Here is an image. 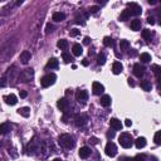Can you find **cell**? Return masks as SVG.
Instances as JSON below:
<instances>
[{
	"instance_id": "cell-36",
	"label": "cell",
	"mask_w": 161,
	"mask_h": 161,
	"mask_svg": "<svg viewBox=\"0 0 161 161\" xmlns=\"http://www.w3.org/2000/svg\"><path fill=\"white\" fill-rule=\"evenodd\" d=\"M86 18H87V15L85 14V15H82V17H77L74 21H76L77 24H85V19H86Z\"/></svg>"
},
{
	"instance_id": "cell-27",
	"label": "cell",
	"mask_w": 161,
	"mask_h": 161,
	"mask_svg": "<svg viewBox=\"0 0 161 161\" xmlns=\"http://www.w3.org/2000/svg\"><path fill=\"white\" fill-rule=\"evenodd\" d=\"M141 87L144 88V91H151L152 86L149 80H141Z\"/></svg>"
},
{
	"instance_id": "cell-44",
	"label": "cell",
	"mask_w": 161,
	"mask_h": 161,
	"mask_svg": "<svg viewBox=\"0 0 161 161\" xmlns=\"http://www.w3.org/2000/svg\"><path fill=\"white\" fill-rule=\"evenodd\" d=\"M89 142H91V144H93V145H97L98 144V138L97 137H91L89 138Z\"/></svg>"
},
{
	"instance_id": "cell-39",
	"label": "cell",
	"mask_w": 161,
	"mask_h": 161,
	"mask_svg": "<svg viewBox=\"0 0 161 161\" xmlns=\"http://www.w3.org/2000/svg\"><path fill=\"white\" fill-rule=\"evenodd\" d=\"M8 86V80H6L5 77H1L0 78V87H6Z\"/></svg>"
},
{
	"instance_id": "cell-49",
	"label": "cell",
	"mask_w": 161,
	"mask_h": 161,
	"mask_svg": "<svg viewBox=\"0 0 161 161\" xmlns=\"http://www.w3.org/2000/svg\"><path fill=\"white\" fill-rule=\"evenodd\" d=\"M107 137H108V138H113V137H115V132H113V131H112V132L109 131V132L107 133Z\"/></svg>"
},
{
	"instance_id": "cell-1",
	"label": "cell",
	"mask_w": 161,
	"mask_h": 161,
	"mask_svg": "<svg viewBox=\"0 0 161 161\" xmlns=\"http://www.w3.org/2000/svg\"><path fill=\"white\" fill-rule=\"evenodd\" d=\"M58 144H59L64 149H73L76 145V141L71 135L68 133H64V135H61L59 136V140H58Z\"/></svg>"
},
{
	"instance_id": "cell-53",
	"label": "cell",
	"mask_w": 161,
	"mask_h": 161,
	"mask_svg": "<svg viewBox=\"0 0 161 161\" xmlns=\"http://www.w3.org/2000/svg\"><path fill=\"white\" fill-rule=\"evenodd\" d=\"M53 161H62V160H61V159H54Z\"/></svg>"
},
{
	"instance_id": "cell-19",
	"label": "cell",
	"mask_w": 161,
	"mask_h": 161,
	"mask_svg": "<svg viewBox=\"0 0 161 161\" xmlns=\"http://www.w3.org/2000/svg\"><path fill=\"white\" fill-rule=\"evenodd\" d=\"M101 105L103 106V107H108V106H111V102H112V100H111V97L108 96V94H105V96H102L101 97Z\"/></svg>"
},
{
	"instance_id": "cell-52",
	"label": "cell",
	"mask_w": 161,
	"mask_h": 161,
	"mask_svg": "<svg viewBox=\"0 0 161 161\" xmlns=\"http://www.w3.org/2000/svg\"><path fill=\"white\" fill-rule=\"evenodd\" d=\"M123 161H132V159H129V157H126V159L123 160Z\"/></svg>"
},
{
	"instance_id": "cell-11",
	"label": "cell",
	"mask_w": 161,
	"mask_h": 161,
	"mask_svg": "<svg viewBox=\"0 0 161 161\" xmlns=\"http://www.w3.org/2000/svg\"><path fill=\"white\" fill-rule=\"evenodd\" d=\"M133 74L136 77H138V78H141V77L145 74V68L142 67L140 63H136L133 65Z\"/></svg>"
},
{
	"instance_id": "cell-35",
	"label": "cell",
	"mask_w": 161,
	"mask_h": 161,
	"mask_svg": "<svg viewBox=\"0 0 161 161\" xmlns=\"http://www.w3.org/2000/svg\"><path fill=\"white\" fill-rule=\"evenodd\" d=\"M130 17H131V15H130V13L127 12V9H125V10L122 12V14H121V20H127Z\"/></svg>"
},
{
	"instance_id": "cell-23",
	"label": "cell",
	"mask_w": 161,
	"mask_h": 161,
	"mask_svg": "<svg viewBox=\"0 0 161 161\" xmlns=\"http://www.w3.org/2000/svg\"><path fill=\"white\" fill-rule=\"evenodd\" d=\"M58 61L56 59V58H52V59H49L48 61V63H47V68H50V69H56V68H58Z\"/></svg>"
},
{
	"instance_id": "cell-9",
	"label": "cell",
	"mask_w": 161,
	"mask_h": 161,
	"mask_svg": "<svg viewBox=\"0 0 161 161\" xmlns=\"http://www.w3.org/2000/svg\"><path fill=\"white\" fill-rule=\"evenodd\" d=\"M76 98H77V101L79 102V103H86L87 100H88V92L85 89H82V91H78L76 94Z\"/></svg>"
},
{
	"instance_id": "cell-43",
	"label": "cell",
	"mask_w": 161,
	"mask_h": 161,
	"mask_svg": "<svg viewBox=\"0 0 161 161\" xmlns=\"http://www.w3.org/2000/svg\"><path fill=\"white\" fill-rule=\"evenodd\" d=\"M152 69H153V73H155V74L157 76V77H159V72H160V67H159V65H152Z\"/></svg>"
},
{
	"instance_id": "cell-32",
	"label": "cell",
	"mask_w": 161,
	"mask_h": 161,
	"mask_svg": "<svg viewBox=\"0 0 161 161\" xmlns=\"http://www.w3.org/2000/svg\"><path fill=\"white\" fill-rule=\"evenodd\" d=\"M113 39L112 38H109V36H105V39H103V44L106 47H112L113 45Z\"/></svg>"
},
{
	"instance_id": "cell-25",
	"label": "cell",
	"mask_w": 161,
	"mask_h": 161,
	"mask_svg": "<svg viewBox=\"0 0 161 161\" xmlns=\"http://www.w3.org/2000/svg\"><path fill=\"white\" fill-rule=\"evenodd\" d=\"M10 131L9 123H1L0 125V135H6Z\"/></svg>"
},
{
	"instance_id": "cell-28",
	"label": "cell",
	"mask_w": 161,
	"mask_h": 161,
	"mask_svg": "<svg viewBox=\"0 0 161 161\" xmlns=\"http://www.w3.org/2000/svg\"><path fill=\"white\" fill-rule=\"evenodd\" d=\"M140 59H141L142 63H149V62L151 61V56H150L149 53H142L141 57H140Z\"/></svg>"
},
{
	"instance_id": "cell-4",
	"label": "cell",
	"mask_w": 161,
	"mask_h": 161,
	"mask_svg": "<svg viewBox=\"0 0 161 161\" xmlns=\"http://www.w3.org/2000/svg\"><path fill=\"white\" fill-rule=\"evenodd\" d=\"M56 79H57V77H56V74H53V73H50V74H45L42 79H40V85H42V87L47 88V87H50L52 85H54Z\"/></svg>"
},
{
	"instance_id": "cell-38",
	"label": "cell",
	"mask_w": 161,
	"mask_h": 161,
	"mask_svg": "<svg viewBox=\"0 0 161 161\" xmlns=\"http://www.w3.org/2000/svg\"><path fill=\"white\" fill-rule=\"evenodd\" d=\"M146 160V156L145 155H136L132 159V161H145Z\"/></svg>"
},
{
	"instance_id": "cell-20",
	"label": "cell",
	"mask_w": 161,
	"mask_h": 161,
	"mask_svg": "<svg viewBox=\"0 0 161 161\" xmlns=\"http://www.w3.org/2000/svg\"><path fill=\"white\" fill-rule=\"evenodd\" d=\"M52 19H53L54 21H57V23H59V21H63V20L65 19V14H64V13H61V12L54 13L53 17H52Z\"/></svg>"
},
{
	"instance_id": "cell-33",
	"label": "cell",
	"mask_w": 161,
	"mask_h": 161,
	"mask_svg": "<svg viewBox=\"0 0 161 161\" xmlns=\"http://www.w3.org/2000/svg\"><path fill=\"white\" fill-rule=\"evenodd\" d=\"M62 58H63V61L65 62V63H69V62H72L71 54L67 53V52H63V54H62Z\"/></svg>"
},
{
	"instance_id": "cell-24",
	"label": "cell",
	"mask_w": 161,
	"mask_h": 161,
	"mask_svg": "<svg viewBox=\"0 0 161 161\" xmlns=\"http://www.w3.org/2000/svg\"><path fill=\"white\" fill-rule=\"evenodd\" d=\"M135 145H136L137 149H142L146 146V138L145 137H138L136 141H135Z\"/></svg>"
},
{
	"instance_id": "cell-5",
	"label": "cell",
	"mask_w": 161,
	"mask_h": 161,
	"mask_svg": "<svg viewBox=\"0 0 161 161\" xmlns=\"http://www.w3.org/2000/svg\"><path fill=\"white\" fill-rule=\"evenodd\" d=\"M56 151V149L53 147V145H52V142H47V141H43L42 144H40V152L43 153V156L47 157L49 155L50 152H54Z\"/></svg>"
},
{
	"instance_id": "cell-51",
	"label": "cell",
	"mask_w": 161,
	"mask_h": 161,
	"mask_svg": "<svg viewBox=\"0 0 161 161\" xmlns=\"http://www.w3.org/2000/svg\"><path fill=\"white\" fill-rule=\"evenodd\" d=\"M129 83H130V86H135V83L132 82V79H131V78L129 79Z\"/></svg>"
},
{
	"instance_id": "cell-18",
	"label": "cell",
	"mask_w": 161,
	"mask_h": 161,
	"mask_svg": "<svg viewBox=\"0 0 161 161\" xmlns=\"http://www.w3.org/2000/svg\"><path fill=\"white\" fill-rule=\"evenodd\" d=\"M122 69H123V65L121 64V62H115L112 65V72H113V74H120L121 72H122Z\"/></svg>"
},
{
	"instance_id": "cell-50",
	"label": "cell",
	"mask_w": 161,
	"mask_h": 161,
	"mask_svg": "<svg viewBox=\"0 0 161 161\" xmlns=\"http://www.w3.org/2000/svg\"><path fill=\"white\" fill-rule=\"evenodd\" d=\"M82 64H83V65H88V59H83Z\"/></svg>"
},
{
	"instance_id": "cell-7",
	"label": "cell",
	"mask_w": 161,
	"mask_h": 161,
	"mask_svg": "<svg viewBox=\"0 0 161 161\" xmlns=\"http://www.w3.org/2000/svg\"><path fill=\"white\" fill-rule=\"evenodd\" d=\"M127 12L130 13V15H140L142 13V9L136 3H129L127 4Z\"/></svg>"
},
{
	"instance_id": "cell-45",
	"label": "cell",
	"mask_w": 161,
	"mask_h": 161,
	"mask_svg": "<svg viewBox=\"0 0 161 161\" xmlns=\"http://www.w3.org/2000/svg\"><path fill=\"white\" fill-rule=\"evenodd\" d=\"M147 23L151 24V25H153V24H155V19H153L152 17H149V18H147Z\"/></svg>"
},
{
	"instance_id": "cell-29",
	"label": "cell",
	"mask_w": 161,
	"mask_h": 161,
	"mask_svg": "<svg viewBox=\"0 0 161 161\" xmlns=\"http://www.w3.org/2000/svg\"><path fill=\"white\" fill-rule=\"evenodd\" d=\"M129 47H130V43H129V40H121L120 42V48L121 50H127L129 49Z\"/></svg>"
},
{
	"instance_id": "cell-6",
	"label": "cell",
	"mask_w": 161,
	"mask_h": 161,
	"mask_svg": "<svg viewBox=\"0 0 161 161\" xmlns=\"http://www.w3.org/2000/svg\"><path fill=\"white\" fill-rule=\"evenodd\" d=\"M33 76H34V71L32 68H28V69H24L19 73V80L20 82H29Z\"/></svg>"
},
{
	"instance_id": "cell-17",
	"label": "cell",
	"mask_w": 161,
	"mask_h": 161,
	"mask_svg": "<svg viewBox=\"0 0 161 161\" xmlns=\"http://www.w3.org/2000/svg\"><path fill=\"white\" fill-rule=\"evenodd\" d=\"M4 100H5V102L8 105H10V106H14L18 102V98H17V96L15 94H13V93H10L9 96H5L4 97Z\"/></svg>"
},
{
	"instance_id": "cell-31",
	"label": "cell",
	"mask_w": 161,
	"mask_h": 161,
	"mask_svg": "<svg viewBox=\"0 0 161 161\" xmlns=\"http://www.w3.org/2000/svg\"><path fill=\"white\" fill-rule=\"evenodd\" d=\"M97 63L100 65H103L106 63V56L103 53H100L98 54V58H97Z\"/></svg>"
},
{
	"instance_id": "cell-8",
	"label": "cell",
	"mask_w": 161,
	"mask_h": 161,
	"mask_svg": "<svg viewBox=\"0 0 161 161\" xmlns=\"http://www.w3.org/2000/svg\"><path fill=\"white\" fill-rule=\"evenodd\" d=\"M105 151H106V155H107V156L113 157V156H116V153H117V147H116V145L113 144V142L109 141L108 144L106 145Z\"/></svg>"
},
{
	"instance_id": "cell-3",
	"label": "cell",
	"mask_w": 161,
	"mask_h": 161,
	"mask_svg": "<svg viewBox=\"0 0 161 161\" xmlns=\"http://www.w3.org/2000/svg\"><path fill=\"white\" fill-rule=\"evenodd\" d=\"M38 151H40V141H38L36 137H34L30 141V144L28 145L27 152L28 155H35V153H38Z\"/></svg>"
},
{
	"instance_id": "cell-2",
	"label": "cell",
	"mask_w": 161,
	"mask_h": 161,
	"mask_svg": "<svg viewBox=\"0 0 161 161\" xmlns=\"http://www.w3.org/2000/svg\"><path fill=\"white\" fill-rule=\"evenodd\" d=\"M118 142H120V145L122 146V147L130 149L131 146L133 145V138L129 133H121V136L118 137Z\"/></svg>"
},
{
	"instance_id": "cell-10",
	"label": "cell",
	"mask_w": 161,
	"mask_h": 161,
	"mask_svg": "<svg viewBox=\"0 0 161 161\" xmlns=\"http://www.w3.org/2000/svg\"><path fill=\"white\" fill-rule=\"evenodd\" d=\"M87 121H88V117L86 115H77L74 117V123H76V126H78V127H83L87 123Z\"/></svg>"
},
{
	"instance_id": "cell-12",
	"label": "cell",
	"mask_w": 161,
	"mask_h": 161,
	"mask_svg": "<svg viewBox=\"0 0 161 161\" xmlns=\"http://www.w3.org/2000/svg\"><path fill=\"white\" fill-rule=\"evenodd\" d=\"M57 106H58V108H59L62 112H65L68 109V107H69V102L67 101V98H61V100L57 102Z\"/></svg>"
},
{
	"instance_id": "cell-37",
	"label": "cell",
	"mask_w": 161,
	"mask_h": 161,
	"mask_svg": "<svg viewBox=\"0 0 161 161\" xmlns=\"http://www.w3.org/2000/svg\"><path fill=\"white\" fill-rule=\"evenodd\" d=\"M160 137H161V131H157L155 133V137H153V140H155V144L156 145H160Z\"/></svg>"
},
{
	"instance_id": "cell-41",
	"label": "cell",
	"mask_w": 161,
	"mask_h": 161,
	"mask_svg": "<svg viewBox=\"0 0 161 161\" xmlns=\"http://www.w3.org/2000/svg\"><path fill=\"white\" fill-rule=\"evenodd\" d=\"M79 34H80V30H78V29H72V30H71V35L72 36H77Z\"/></svg>"
},
{
	"instance_id": "cell-40",
	"label": "cell",
	"mask_w": 161,
	"mask_h": 161,
	"mask_svg": "<svg viewBox=\"0 0 161 161\" xmlns=\"http://www.w3.org/2000/svg\"><path fill=\"white\" fill-rule=\"evenodd\" d=\"M100 9H101V8H100V6H97V5H94V6H91V9H89V13H91V14H96V13H97Z\"/></svg>"
},
{
	"instance_id": "cell-48",
	"label": "cell",
	"mask_w": 161,
	"mask_h": 161,
	"mask_svg": "<svg viewBox=\"0 0 161 161\" xmlns=\"http://www.w3.org/2000/svg\"><path fill=\"white\" fill-rule=\"evenodd\" d=\"M89 42H91V39H89V36H86L85 39H83V43L85 44H89Z\"/></svg>"
},
{
	"instance_id": "cell-21",
	"label": "cell",
	"mask_w": 161,
	"mask_h": 161,
	"mask_svg": "<svg viewBox=\"0 0 161 161\" xmlns=\"http://www.w3.org/2000/svg\"><path fill=\"white\" fill-rule=\"evenodd\" d=\"M72 50H73V54H74L76 57H79L80 54L83 53V48H82L80 44H74L72 47Z\"/></svg>"
},
{
	"instance_id": "cell-26",
	"label": "cell",
	"mask_w": 161,
	"mask_h": 161,
	"mask_svg": "<svg viewBox=\"0 0 161 161\" xmlns=\"http://www.w3.org/2000/svg\"><path fill=\"white\" fill-rule=\"evenodd\" d=\"M57 45H58V48H61V49H67L68 48V40H65V39H61V40H58V43H57Z\"/></svg>"
},
{
	"instance_id": "cell-30",
	"label": "cell",
	"mask_w": 161,
	"mask_h": 161,
	"mask_svg": "<svg viewBox=\"0 0 161 161\" xmlns=\"http://www.w3.org/2000/svg\"><path fill=\"white\" fill-rule=\"evenodd\" d=\"M18 112H19V115H21L23 117H28L29 113H30V109H29L28 107H23V108L18 109Z\"/></svg>"
},
{
	"instance_id": "cell-42",
	"label": "cell",
	"mask_w": 161,
	"mask_h": 161,
	"mask_svg": "<svg viewBox=\"0 0 161 161\" xmlns=\"http://www.w3.org/2000/svg\"><path fill=\"white\" fill-rule=\"evenodd\" d=\"M53 25H50V24H47V27H45V34H48V33L50 32H53Z\"/></svg>"
},
{
	"instance_id": "cell-15",
	"label": "cell",
	"mask_w": 161,
	"mask_h": 161,
	"mask_svg": "<svg viewBox=\"0 0 161 161\" xmlns=\"http://www.w3.org/2000/svg\"><path fill=\"white\" fill-rule=\"evenodd\" d=\"M109 125H111L112 129L116 130V131H120L121 129H122V123H121V121L117 120V118H111V121H109Z\"/></svg>"
},
{
	"instance_id": "cell-47",
	"label": "cell",
	"mask_w": 161,
	"mask_h": 161,
	"mask_svg": "<svg viewBox=\"0 0 161 161\" xmlns=\"http://www.w3.org/2000/svg\"><path fill=\"white\" fill-rule=\"evenodd\" d=\"M125 125L127 127H131V126H132V121H131V120H125Z\"/></svg>"
},
{
	"instance_id": "cell-22",
	"label": "cell",
	"mask_w": 161,
	"mask_h": 161,
	"mask_svg": "<svg viewBox=\"0 0 161 161\" xmlns=\"http://www.w3.org/2000/svg\"><path fill=\"white\" fill-rule=\"evenodd\" d=\"M131 29L135 30V32L140 30V29H141V21L138 19H133L132 21H131Z\"/></svg>"
},
{
	"instance_id": "cell-46",
	"label": "cell",
	"mask_w": 161,
	"mask_h": 161,
	"mask_svg": "<svg viewBox=\"0 0 161 161\" xmlns=\"http://www.w3.org/2000/svg\"><path fill=\"white\" fill-rule=\"evenodd\" d=\"M27 96H28L27 91H20V98H25Z\"/></svg>"
},
{
	"instance_id": "cell-13",
	"label": "cell",
	"mask_w": 161,
	"mask_h": 161,
	"mask_svg": "<svg viewBox=\"0 0 161 161\" xmlns=\"http://www.w3.org/2000/svg\"><path fill=\"white\" fill-rule=\"evenodd\" d=\"M19 59H20V62H21L23 64H28L29 61L32 59V54H30V52H28V50H24V52H21Z\"/></svg>"
},
{
	"instance_id": "cell-34",
	"label": "cell",
	"mask_w": 161,
	"mask_h": 161,
	"mask_svg": "<svg viewBox=\"0 0 161 161\" xmlns=\"http://www.w3.org/2000/svg\"><path fill=\"white\" fill-rule=\"evenodd\" d=\"M142 36H144L145 39H150L151 38V30H149V29H144V30H142Z\"/></svg>"
},
{
	"instance_id": "cell-14",
	"label": "cell",
	"mask_w": 161,
	"mask_h": 161,
	"mask_svg": "<svg viewBox=\"0 0 161 161\" xmlns=\"http://www.w3.org/2000/svg\"><path fill=\"white\" fill-rule=\"evenodd\" d=\"M92 91H93L94 94H101V93H103L105 87H103V85H101L100 82H93V85H92Z\"/></svg>"
},
{
	"instance_id": "cell-16",
	"label": "cell",
	"mask_w": 161,
	"mask_h": 161,
	"mask_svg": "<svg viewBox=\"0 0 161 161\" xmlns=\"http://www.w3.org/2000/svg\"><path fill=\"white\" fill-rule=\"evenodd\" d=\"M91 152H92V151H91L89 147H87V146H83V147L79 150V156H80V159H87V157H89Z\"/></svg>"
}]
</instances>
